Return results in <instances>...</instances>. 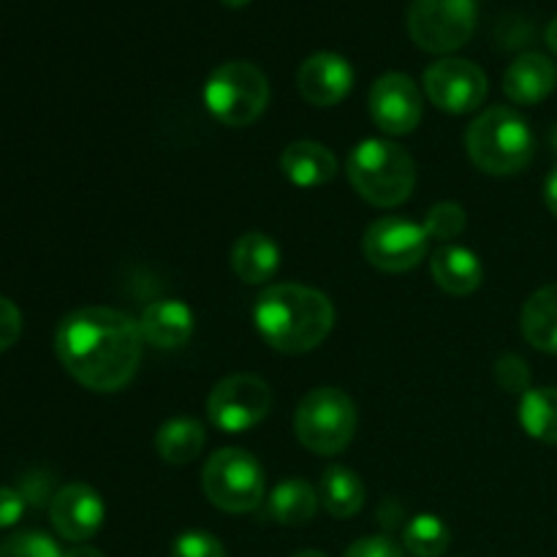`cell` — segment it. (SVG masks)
Masks as SVG:
<instances>
[{"instance_id":"6da1fadb","label":"cell","mask_w":557,"mask_h":557,"mask_svg":"<svg viewBox=\"0 0 557 557\" xmlns=\"http://www.w3.org/2000/svg\"><path fill=\"white\" fill-rule=\"evenodd\" d=\"M54 354L65 373L90 392H120L136 375L145 354L139 321L103 305H87L60 321Z\"/></svg>"},{"instance_id":"7a4b0ae2","label":"cell","mask_w":557,"mask_h":557,"mask_svg":"<svg viewBox=\"0 0 557 557\" xmlns=\"http://www.w3.org/2000/svg\"><path fill=\"white\" fill-rule=\"evenodd\" d=\"M253 324L267 346L281 354H308L326 341L335 326L330 297L302 283H275L259 294Z\"/></svg>"},{"instance_id":"3957f363","label":"cell","mask_w":557,"mask_h":557,"mask_svg":"<svg viewBox=\"0 0 557 557\" xmlns=\"http://www.w3.org/2000/svg\"><path fill=\"white\" fill-rule=\"evenodd\" d=\"M466 147L471 161L484 174L506 177L522 172L533 161L536 139L528 120L517 109L490 107L468 128Z\"/></svg>"},{"instance_id":"277c9868","label":"cell","mask_w":557,"mask_h":557,"mask_svg":"<svg viewBox=\"0 0 557 557\" xmlns=\"http://www.w3.org/2000/svg\"><path fill=\"white\" fill-rule=\"evenodd\" d=\"M348 180L373 207H397L417 185V163L392 139H364L348 156Z\"/></svg>"},{"instance_id":"5b68a950","label":"cell","mask_w":557,"mask_h":557,"mask_svg":"<svg viewBox=\"0 0 557 557\" xmlns=\"http://www.w3.org/2000/svg\"><path fill=\"white\" fill-rule=\"evenodd\" d=\"M270 103V82L264 71L248 60L218 65L205 85V107L218 123L245 128L264 114Z\"/></svg>"},{"instance_id":"8992f818","label":"cell","mask_w":557,"mask_h":557,"mask_svg":"<svg viewBox=\"0 0 557 557\" xmlns=\"http://www.w3.org/2000/svg\"><path fill=\"white\" fill-rule=\"evenodd\" d=\"M294 433L313 455H337L357 433V406L337 386L310 389L294 413Z\"/></svg>"},{"instance_id":"52a82bcc","label":"cell","mask_w":557,"mask_h":557,"mask_svg":"<svg viewBox=\"0 0 557 557\" xmlns=\"http://www.w3.org/2000/svg\"><path fill=\"white\" fill-rule=\"evenodd\" d=\"M201 487L210 504L221 511L248 515L264 500V468L250 451L226 446L207 460Z\"/></svg>"},{"instance_id":"ba28073f","label":"cell","mask_w":557,"mask_h":557,"mask_svg":"<svg viewBox=\"0 0 557 557\" xmlns=\"http://www.w3.org/2000/svg\"><path fill=\"white\" fill-rule=\"evenodd\" d=\"M476 20V0H411L406 25L419 49L449 54L471 41Z\"/></svg>"},{"instance_id":"9c48e42d","label":"cell","mask_w":557,"mask_h":557,"mask_svg":"<svg viewBox=\"0 0 557 557\" xmlns=\"http://www.w3.org/2000/svg\"><path fill=\"white\" fill-rule=\"evenodd\" d=\"M272 408V389L264 379L237 373L215 384L207 397V417L221 433H248L267 419Z\"/></svg>"},{"instance_id":"30bf717a","label":"cell","mask_w":557,"mask_h":557,"mask_svg":"<svg viewBox=\"0 0 557 557\" xmlns=\"http://www.w3.org/2000/svg\"><path fill=\"white\" fill-rule=\"evenodd\" d=\"M430 237L422 223L403 215H386L370 223L362 237V253L368 264L381 272H408L428 256Z\"/></svg>"},{"instance_id":"8fae6325","label":"cell","mask_w":557,"mask_h":557,"mask_svg":"<svg viewBox=\"0 0 557 557\" xmlns=\"http://www.w3.org/2000/svg\"><path fill=\"white\" fill-rule=\"evenodd\" d=\"M487 90V74L471 60L441 58L424 71V92L446 114L476 112Z\"/></svg>"},{"instance_id":"7c38bea8","label":"cell","mask_w":557,"mask_h":557,"mask_svg":"<svg viewBox=\"0 0 557 557\" xmlns=\"http://www.w3.org/2000/svg\"><path fill=\"white\" fill-rule=\"evenodd\" d=\"M368 109L373 123L389 136H406L422 123V92L411 76L400 71L379 76L370 87Z\"/></svg>"},{"instance_id":"4fadbf2b","label":"cell","mask_w":557,"mask_h":557,"mask_svg":"<svg viewBox=\"0 0 557 557\" xmlns=\"http://www.w3.org/2000/svg\"><path fill=\"white\" fill-rule=\"evenodd\" d=\"M49 520L65 542L85 544L101 531L107 520V506L90 484H65L49 500Z\"/></svg>"},{"instance_id":"5bb4252c","label":"cell","mask_w":557,"mask_h":557,"mask_svg":"<svg viewBox=\"0 0 557 557\" xmlns=\"http://www.w3.org/2000/svg\"><path fill=\"white\" fill-rule=\"evenodd\" d=\"M299 96L313 107H335L351 92L354 69L343 54L315 52L297 71Z\"/></svg>"},{"instance_id":"9a60e30c","label":"cell","mask_w":557,"mask_h":557,"mask_svg":"<svg viewBox=\"0 0 557 557\" xmlns=\"http://www.w3.org/2000/svg\"><path fill=\"white\" fill-rule=\"evenodd\" d=\"M557 87V65L547 54L525 52L506 69L504 92L517 107H533Z\"/></svg>"},{"instance_id":"2e32d148","label":"cell","mask_w":557,"mask_h":557,"mask_svg":"<svg viewBox=\"0 0 557 557\" xmlns=\"http://www.w3.org/2000/svg\"><path fill=\"white\" fill-rule=\"evenodd\" d=\"M145 343L156 348H180L194 337L196 315L183 299H156L139 319Z\"/></svg>"},{"instance_id":"e0dca14e","label":"cell","mask_w":557,"mask_h":557,"mask_svg":"<svg viewBox=\"0 0 557 557\" xmlns=\"http://www.w3.org/2000/svg\"><path fill=\"white\" fill-rule=\"evenodd\" d=\"M281 172L286 174L288 183L297 188H319L335 180L337 174V158L335 152L319 141L299 139L283 150L281 156Z\"/></svg>"},{"instance_id":"ac0fdd59","label":"cell","mask_w":557,"mask_h":557,"mask_svg":"<svg viewBox=\"0 0 557 557\" xmlns=\"http://www.w3.org/2000/svg\"><path fill=\"white\" fill-rule=\"evenodd\" d=\"M232 270L248 286H264L281 270V248L264 232H248L232 245Z\"/></svg>"},{"instance_id":"d6986e66","label":"cell","mask_w":557,"mask_h":557,"mask_svg":"<svg viewBox=\"0 0 557 557\" xmlns=\"http://www.w3.org/2000/svg\"><path fill=\"white\" fill-rule=\"evenodd\" d=\"M430 272H433V281L455 297L473 294L482 286L484 277L479 256L462 245H444V248L435 250L433 259H430Z\"/></svg>"},{"instance_id":"ffe728a7","label":"cell","mask_w":557,"mask_h":557,"mask_svg":"<svg viewBox=\"0 0 557 557\" xmlns=\"http://www.w3.org/2000/svg\"><path fill=\"white\" fill-rule=\"evenodd\" d=\"M525 341L544 354H557V283L531 294L520 315Z\"/></svg>"},{"instance_id":"44dd1931","label":"cell","mask_w":557,"mask_h":557,"mask_svg":"<svg viewBox=\"0 0 557 557\" xmlns=\"http://www.w3.org/2000/svg\"><path fill=\"white\" fill-rule=\"evenodd\" d=\"M319 498L332 517L348 520V517L362 511L368 490H364V482L359 479L357 471H351L346 466H330L324 471V476H321Z\"/></svg>"},{"instance_id":"7402d4cb","label":"cell","mask_w":557,"mask_h":557,"mask_svg":"<svg viewBox=\"0 0 557 557\" xmlns=\"http://www.w3.org/2000/svg\"><path fill=\"white\" fill-rule=\"evenodd\" d=\"M205 424L188 417L169 419L156 433V449L161 460L169 462V466H188V462H194L201 455V449H205Z\"/></svg>"},{"instance_id":"603a6c76","label":"cell","mask_w":557,"mask_h":557,"mask_svg":"<svg viewBox=\"0 0 557 557\" xmlns=\"http://www.w3.org/2000/svg\"><path fill=\"white\" fill-rule=\"evenodd\" d=\"M319 493L302 479H288L270 493V515L281 525H308L319 511Z\"/></svg>"},{"instance_id":"cb8c5ba5","label":"cell","mask_w":557,"mask_h":557,"mask_svg":"<svg viewBox=\"0 0 557 557\" xmlns=\"http://www.w3.org/2000/svg\"><path fill=\"white\" fill-rule=\"evenodd\" d=\"M520 424L531 438L557 446V386L528 389L522 395Z\"/></svg>"},{"instance_id":"d4e9b609","label":"cell","mask_w":557,"mask_h":557,"mask_svg":"<svg viewBox=\"0 0 557 557\" xmlns=\"http://www.w3.org/2000/svg\"><path fill=\"white\" fill-rule=\"evenodd\" d=\"M451 531L438 515H417L403 528V547L413 557H444Z\"/></svg>"},{"instance_id":"484cf974","label":"cell","mask_w":557,"mask_h":557,"mask_svg":"<svg viewBox=\"0 0 557 557\" xmlns=\"http://www.w3.org/2000/svg\"><path fill=\"white\" fill-rule=\"evenodd\" d=\"M466 210L455 201H441L424 218V232L430 239H438V243H451L455 237H460L462 228H466Z\"/></svg>"},{"instance_id":"4316f807","label":"cell","mask_w":557,"mask_h":557,"mask_svg":"<svg viewBox=\"0 0 557 557\" xmlns=\"http://www.w3.org/2000/svg\"><path fill=\"white\" fill-rule=\"evenodd\" d=\"M0 557H63V549L47 533L20 531L0 542Z\"/></svg>"},{"instance_id":"83f0119b","label":"cell","mask_w":557,"mask_h":557,"mask_svg":"<svg viewBox=\"0 0 557 557\" xmlns=\"http://www.w3.org/2000/svg\"><path fill=\"white\" fill-rule=\"evenodd\" d=\"M172 557H226L221 539L207 531H185L174 539Z\"/></svg>"},{"instance_id":"f1b7e54d","label":"cell","mask_w":557,"mask_h":557,"mask_svg":"<svg viewBox=\"0 0 557 557\" xmlns=\"http://www.w3.org/2000/svg\"><path fill=\"white\" fill-rule=\"evenodd\" d=\"M495 379L504 386L506 392H517V395H525L531 389V370L528 362L517 354H504V357L495 362Z\"/></svg>"},{"instance_id":"f546056e","label":"cell","mask_w":557,"mask_h":557,"mask_svg":"<svg viewBox=\"0 0 557 557\" xmlns=\"http://www.w3.org/2000/svg\"><path fill=\"white\" fill-rule=\"evenodd\" d=\"M343 557H406V553L389 536H364L357 539Z\"/></svg>"},{"instance_id":"4dcf8cb0","label":"cell","mask_w":557,"mask_h":557,"mask_svg":"<svg viewBox=\"0 0 557 557\" xmlns=\"http://www.w3.org/2000/svg\"><path fill=\"white\" fill-rule=\"evenodd\" d=\"M22 335V313L11 299L0 297V354L9 351Z\"/></svg>"},{"instance_id":"1f68e13d","label":"cell","mask_w":557,"mask_h":557,"mask_svg":"<svg viewBox=\"0 0 557 557\" xmlns=\"http://www.w3.org/2000/svg\"><path fill=\"white\" fill-rule=\"evenodd\" d=\"M27 509V500L20 490L0 487V531L3 528H14L22 520Z\"/></svg>"},{"instance_id":"d6a6232c","label":"cell","mask_w":557,"mask_h":557,"mask_svg":"<svg viewBox=\"0 0 557 557\" xmlns=\"http://www.w3.org/2000/svg\"><path fill=\"white\" fill-rule=\"evenodd\" d=\"M544 205L557 218V166L549 172L547 183H544Z\"/></svg>"},{"instance_id":"836d02e7","label":"cell","mask_w":557,"mask_h":557,"mask_svg":"<svg viewBox=\"0 0 557 557\" xmlns=\"http://www.w3.org/2000/svg\"><path fill=\"white\" fill-rule=\"evenodd\" d=\"M63 557H103L96 547H87V544H74L71 549H65Z\"/></svg>"},{"instance_id":"e575fe53","label":"cell","mask_w":557,"mask_h":557,"mask_svg":"<svg viewBox=\"0 0 557 557\" xmlns=\"http://www.w3.org/2000/svg\"><path fill=\"white\" fill-rule=\"evenodd\" d=\"M547 47L557 54V16L547 25Z\"/></svg>"},{"instance_id":"d590c367","label":"cell","mask_w":557,"mask_h":557,"mask_svg":"<svg viewBox=\"0 0 557 557\" xmlns=\"http://www.w3.org/2000/svg\"><path fill=\"white\" fill-rule=\"evenodd\" d=\"M223 5H228V9H243V5H248L250 0H221Z\"/></svg>"},{"instance_id":"8d00e7d4","label":"cell","mask_w":557,"mask_h":557,"mask_svg":"<svg viewBox=\"0 0 557 557\" xmlns=\"http://www.w3.org/2000/svg\"><path fill=\"white\" fill-rule=\"evenodd\" d=\"M294 557H326V555L319 553V549H302V553H297Z\"/></svg>"},{"instance_id":"74e56055","label":"cell","mask_w":557,"mask_h":557,"mask_svg":"<svg viewBox=\"0 0 557 557\" xmlns=\"http://www.w3.org/2000/svg\"><path fill=\"white\" fill-rule=\"evenodd\" d=\"M549 145H553V150L557 152V125L553 131H549Z\"/></svg>"}]
</instances>
